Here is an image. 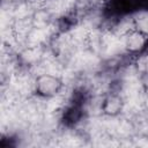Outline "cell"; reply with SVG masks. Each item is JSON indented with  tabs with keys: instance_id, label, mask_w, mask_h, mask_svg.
<instances>
[{
	"instance_id": "3",
	"label": "cell",
	"mask_w": 148,
	"mask_h": 148,
	"mask_svg": "<svg viewBox=\"0 0 148 148\" xmlns=\"http://www.w3.org/2000/svg\"><path fill=\"white\" fill-rule=\"evenodd\" d=\"M123 109H124V103H123V99H121L120 96H118V95H111L108 98H105L103 111L108 116H110V117L116 116L117 113H119L120 111H123Z\"/></svg>"
},
{
	"instance_id": "4",
	"label": "cell",
	"mask_w": 148,
	"mask_h": 148,
	"mask_svg": "<svg viewBox=\"0 0 148 148\" xmlns=\"http://www.w3.org/2000/svg\"><path fill=\"white\" fill-rule=\"evenodd\" d=\"M135 68L141 74L148 72V53H143L138 57L135 61Z\"/></svg>"
},
{
	"instance_id": "2",
	"label": "cell",
	"mask_w": 148,
	"mask_h": 148,
	"mask_svg": "<svg viewBox=\"0 0 148 148\" xmlns=\"http://www.w3.org/2000/svg\"><path fill=\"white\" fill-rule=\"evenodd\" d=\"M121 42L125 47V51L136 53V52H140L145 47L147 37L145 34L134 29V30H131L130 32L125 34L124 36H121Z\"/></svg>"
},
{
	"instance_id": "1",
	"label": "cell",
	"mask_w": 148,
	"mask_h": 148,
	"mask_svg": "<svg viewBox=\"0 0 148 148\" xmlns=\"http://www.w3.org/2000/svg\"><path fill=\"white\" fill-rule=\"evenodd\" d=\"M61 88V82L59 77L52 74H40L36 79V91L44 97L56 96Z\"/></svg>"
}]
</instances>
